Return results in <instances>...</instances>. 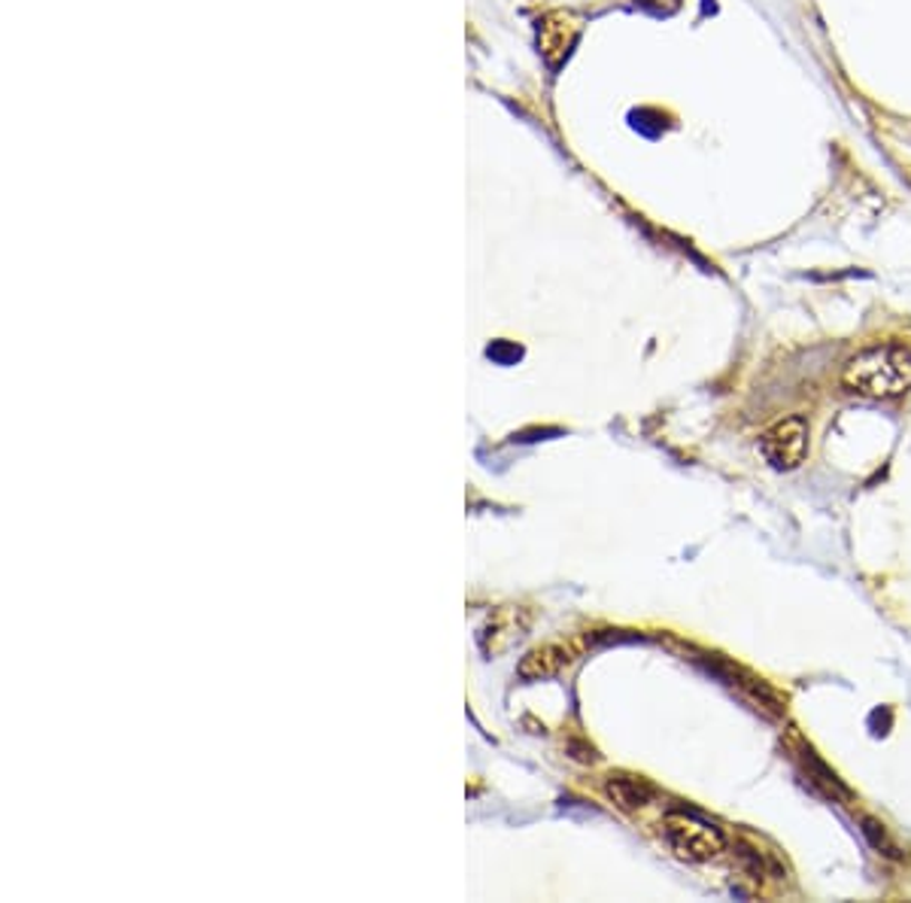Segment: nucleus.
Returning <instances> with one entry per match:
<instances>
[{
    "label": "nucleus",
    "mask_w": 911,
    "mask_h": 903,
    "mask_svg": "<svg viewBox=\"0 0 911 903\" xmlns=\"http://www.w3.org/2000/svg\"><path fill=\"white\" fill-rule=\"evenodd\" d=\"M842 383L869 399H897L911 390V350L902 344L863 350L845 366Z\"/></svg>",
    "instance_id": "f257e3e1"
},
{
    "label": "nucleus",
    "mask_w": 911,
    "mask_h": 903,
    "mask_svg": "<svg viewBox=\"0 0 911 903\" xmlns=\"http://www.w3.org/2000/svg\"><path fill=\"white\" fill-rule=\"evenodd\" d=\"M668 846L684 861H712L726 848V836L708 822H702L689 813H672L663 822Z\"/></svg>",
    "instance_id": "f03ea898"
},
{
    "label": "nucleus",
    "mask_w": 911,
    "mask_h": 903,
    "mask_svg": "<svg viewBox=\"0 0 911 903\" xmlns=\"http://www.w3.org/2000/svg\"><path fill=\"white\" fill-rule=\"evenodd\" d=\"M760 450L775 468H796L809 450V424L802 417H787L760 438Z\"/></svg>",
    "instance_id": "7ed1b4c3"
},
{
    "label": "nucleus",
    "mask_w": 911,
    "mask_h": 903,
    "mask_svg": "<svg viewBox=\"0 0 911 903\" xmlns=\"http://www.w3.org/2000/svg\"><path fill=\"white\" fill-rule=\"evenodd\" d=\"M605 794L623 813H638V809H645L647 803L654 800V785L641 779V776L617 773V776H608V781H605Z\"/></svg>",
    "instance_id": "20e7f679"
},
{
    "label": "nucleus",
    "mask_w": 911,
    "mask_h": 903,
    "mask_svg": "<svg viewBox=\"0 0 911 903\" xmlns=\"http://www.w3.org/2000/svg\"><path fill=\"white\" fill-rule=\"evenodd\" d=\"M562 663H568V651L559 645H545L535 648L532 654H526L520 663V676L522 679H547L562 669Z\"/></svg>",
    "instance_id": "39448f33"
},
{
    "label": "nucleus",
    "mask_w": 911,
    "mask_h": 903,
    "mask_svg": "<svg viewBox=\"0 0 911 903\" xmlns=\"http://www.w3.org/2000/svg\"><path fill=\"white\" fill-rule=\"evenodd\" d=\"M879 827H881V825H875V822H869V818H866V834L872 836V843H875V846H879V848H884L888 855H897V848H893V843H888V836H884V831H881V834H879Z\"/></svg>",
    "instance_id": "423d86ee"
}]
</instances>
